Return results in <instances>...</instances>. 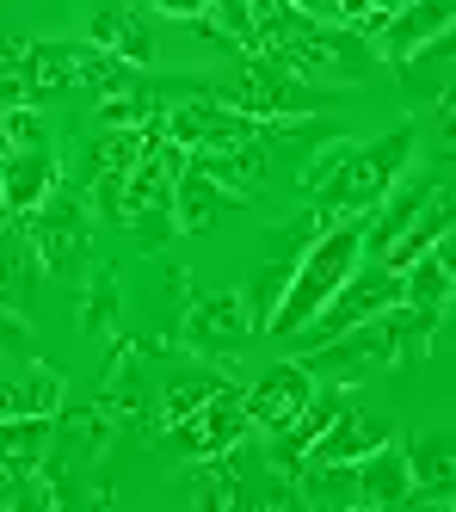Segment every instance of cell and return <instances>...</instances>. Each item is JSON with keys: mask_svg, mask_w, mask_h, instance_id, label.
<instances>
[{"mask_svg": "<svg viewBox=\"0 0 456 512\" xmlns=\"http://www.w3.org/2000/svg\"><path fill=\"white\" fill-rule=\"evenodd\" d=\"M420 494H413V463L401 445H376L358 457V506H413Z\"/></svg>", "mask_w": 456, "mask_h": 512, "instance_id": "obj_13", "label": "cell"}, {"mask_svg": "<svg viewBox=\"0 0 456 512\" xmlns=\"http://www.w3.org/2000/svg\"><path fill=\"white\" fill-rule=\"evenodd\" d=\"M155 136L161 124H130V130H105L99 136V149L87 161V198L105 210V216H118L124 223V192H130V173L142 167V155L155 149Z\"/></svg>", "mask_w": 456, "mask_h": 512, "instance_id": "obj_7", "label": "cell"}, {"mask_svg": "<svg viewBox=\"0 0 456 512\" xmlns=\"http://www.w3.org/2000/svg\"><path fill=\"white\" fill-rule=\"evenodd\" d=\"M216 389H222L216 377H185V383H167V426H173V420H185V414H192L204 395H216Z\"/></svg>", "mask_w": 456, "mask_h": 512, "instance_id": "obj_24", "label": "cell"}, {"mask_svg": "<svg viewBox=\"0 0 456 512\" xmlns=\"http://www.w3.org/2000/svg\"><path fill=\"white\" fill-rule=\"evenodd\" d=\"M438 142H444V149H456V81L438 87Z\"/></svg>", "mask_w": 456, "mask_h": 512, "instance_id": "obj_27", "label": "cell"}, {"mask_svg": "<svg viewBox=\"0 0 456 512\" xmlns=\"http://www.w3.org/2000/svg\"><path fill=\"white\" fill-rule=\"evenodd\" d=\"M56 179H62V167H56V149H50V142H44V149H13V155H0V198H7L13 216H31L37 204L56 192Z\"/></svg>", "mask_w": 456, "mask_h": 512, "instance_id": "obj_12", "label": "cell"}, {"mask_svg": "<svg viewBox=\"0 0 456 512\" xmlns=\"http://www.w3.org/2000/svg\"><path fill=\"white\" fill-rule=\"evenodd\" d=\"M204 93H210L216 105H228V112L253 118V124H290V118L321 112L315 81L290 75V68H278L272 56H247V68H241L235 81H216V87H204Z\"/></svg>", "mask_w": 456, "mask_h": 512, "instance_id": "obj_3", "label": "cell"}, {"mask_svg": "<svg viewBox=\"0 0 456 512\" xmlns=\"http://www.w3.org/2000/svg\"><path fill=\"white\" fill-rule=\"evenodd\" d=\"M407 463H413V506H426V500H438V506H456V438L450 432H432V438H420V445H407Z\"/></svg>", "mask_w": 456, "mask_h": 512, "instance_id": "obj_14", "label": "cell"}, {"mask_svg": "<svg viewBox=\"0 0 456 512\" xmlns=\"http://www.w3.org/2000/svg\"><path fill=\"white\" fill-rule=\"evenodd\" d=\"M401 297H407V284H401V272L395 266H358L346 284H339V297L302 327L296 340H309V346H327V340H339L346 327H358V321H383L389 309H401Z\"/></svg>", "mask_w": 456, "mask_h": 512, "instance_id": "obj_4", "label": "cell"}, {"mask_svg": "<svg viewBox=\"0 0 456 512\" xmlns=\"http://www.w3.org/2000/svg\"><path fill=\"white\" fill-rule=\"evenodd\" d=\"M210 19H216V38H228L241 56H259V25L247 0H210Z\"/></svg>", "mask_w": 456, "mask_h": 512, "instance_id": "obj_23", "label": "cell"}, {"mask_svg": "<svg viewBox=\"0 0 456 512\" xmlns=\"http://www.w3.org/2000/svg\"><path fill=\"white\" fill-rule=\"evenodd\" d=\"M370 7H376V0H333L339 25H364V19H370Z\"/></svg>", "mask_w": 456, "mask_h": 512, "instance_id": "obj_29", "label": "cell"}, {"mask_svg": "<svg viewBox=\"0 0 456 512\" xmlns=\"http://www.w3.org/2000/svg\"><path fill=\"white\" fill-rule=\"evenodd\" d=\"M68 87H81L74 44H25V99H56Z\"/></svg>", "mask_w": 456, "mask_h": 512, "instance_id": "obj_17", "label": "cell"}, {"mask_svg": "<svg viewBox=\"0 0 456 512\" xmlns=\"http://www.w3.org/2000/svg\"><path fill=\"white\" fill-rule=\"evenodd\" d=\"M395 7H407V0H376V13H395Z\"/></svg>", "mask_w": 456, "mask_h": 512, "instance_id": "obj_31", "label": "cell"}, {"mask_svg": "<svg viewBox=\"0 0 456 512\" xmlns=\"http://www.w3.org/2000/svg\"><path fill=\"white\" fill-rule=\"evenodd\" d=\"M93 44L111 50V56H124L130 68L155 62V31H148L130 7H105V13H93Z\"/></svg>", "mask_w": 456, "mask_h": 512, "instance_id": "obj_18", "label": "cell"}, {"mask_svg": "<svg viewBox=\"0 0 456 512\" xmlns=\"http://www.w3.org/2000/svg\"><path fill=\"white\" fill-rule=\"evenodd\" d=\"M309 401H315V371L309 364H272V371L247 389V414H253L259 432H284Z\"/></svg>", "mask_w": 456, "mask_h": 512, "instance_id": "obj_9", "label": "cell"}, {"mask_svg": "<svg viewBox=\"0 0 456 512\" xmlns=\"http://www.w3.org/2000/svg\"><path fill=\"white\" fill-rule=\"evenodd\" d=\"M50 451V414H13L0 420V482H19Z\"/></svg>", "mask_w": 456, "mask_h": 512, "instance_id": "obj_15", "label": "cell"}, {"mask_svg": "<svg viewBox=\"0 0 456 512\" xmlns=\"http://www.w3.org/2000/svg\"><path fill=\"white\" fill-rule=\"evenodd\" d=\"M25 235H31L37 266H44V272H56V278L81 272V253H87V192L56 179V192L25 216Z\"/></svg>", "mask_w": 456, "mask_h": 512, "instance_id": "obj_5", "label": "cell"}, {"mask_svg": "<svg viewBox=\"0 0 456 512\" xmlns=\"http://www.w3.org/2000/svg\"><path fill=\"white\" fill-rule=\"evenodd\" d=\"M56 395H62L56 371H31L19 383H0V420H13V414H56Z\"/></svg>", "mask_w": 456, "mask_h": 512, "instance_id": "obj_21", "label": "cell"}, {"mask_svg": "<svg viewBox=\"0 0 456 512\" xmlns=\"http://www.w3.org/2000/svg\"><path fill=\"white\" fill-rule=\"evenodd\" d=\"M296 488H302V506L346 512V506H358V463H321V457H309V463L296 469Z\"/></svg>", "mask_w": 456, "mask_h": 512, "instance_id": "obj_20", "label": "cell"}, {"mask_svg": "<svg viewBox=\"0 0 456 512\" xmlns=\"http://www.w3.org/2000/svg\"><path fill=\"white\" fill-rule=\"evenodd\" d=\"M296 13H309V19H321V25H339V13H333V0H290Z\"/></svg>", "mask_w": 456, "mask_h": 512, "instance_id": "obj_30", "label": "cell"}, {"mask_svg": "<svg viewBox=\"0 0 456 512\" xmlns=\"http://www.w3.org/2000/svg\"><path fill=\"white\" fill-rule=\"evenodd\" d=\"M383 438H389L383 420H364L358 408H346V414H339V420L315 438V451H309V457H321V463H358L364 451L383 445Z\"/></svg>", "mask_w": 456, "mask_h": 512, "instance_id": "obj_19", "label": "cell"}, {"mask_svg": "<svg viewBox=\"0 0 456 512\" xmlns=\"http://www.w3.org/2000/svg\"><path fill=\"white\" fill-rule=\"evenodd\" d=\"M444 31H456V0H407V7L383 13V25H376V50H383L389 62H407L413 50H426L432 38H444Z\"/></svg>", "mask_w": 456, "mask_h": 512, "instance_id": "obj_10", "label": "cell"}, {"mask_svg": "<svg viewBox=\"0 0 456 512\" xmlns=\"http://www.w3.org/2000/svg\"><path fill=\"white\" fill-rule=\"evenodd\" d=\"M31 334H25V321H19V303H0V352H19Z\"/></svg>", "mask_w": 456, "mask_h": 512, "instance_id": "obj_26", "label": "cell"}, {"mask_svg": "<svg viewBox=\"0 0 456 512\" xmlns=\"http://www.w3.org/2000/svg\"><path fill=\"white\" fill-rule=\"evenodd\" d=\"M247 334H253V315H247V303L235 290H204L179 321L185 352H204V358H235Z\"/></svg>", "mask_w": 456, "mask_h": 512, "instance_id": "obj_8", "label": "cell"}, {"mask_svg": "<svg viewBox=\"0 0 456 512\" xmlns=\"http://www.w3.org/2000/svg\"><path fill=\"white\" fill-rule=\"evenodd\" d=\"M0 210H7V198H0Z\"/></svg>", "mask_w": 456, "mask_h": 512, "instance_id": "obj_32", "label": "cell"}, {"mask_svg": "<svg viewBox=\"0 0 456 512\" xmlns=\"http://www.w3.org/2000/svg\"><path fill=\"white\" fill-rule=\"evenodd\" d=\"M44 142H50V124L37 118V105H0V155L44 149Z\"/></svg>", "mask_w": 456, "mask_h": 512, "instance_id": "obj_22", "label": "cell"}, {"mask_svg": "<svg viewBox=\"0 0 456 512\" xmlns=\"http://www.w3.org/2000/svg\"><path fill=\"white\" fill-rule=\"evenodd\" d=\"M346 408H352V389H346V383H333L327 395L315 389V401H309V408H302V414H296L284 432H272V463H278L284 475H296L302 463H309L315 438H321V432H327L339 414H346Z\"/></svg>", "mask_w": 456, "mask_h": 512, "instance_id": "obj_11", "label": "cell"}, {"mask_svg": "<svg viewBox=\"0 0 456 512\" xmlns=\"http://www.w3.org/2000/svg\"><path fill=\"white\" fill-rule=\"evenodd\" d=\"M228 198H235V192H228L216 173H204V167L192 161V167L179 173V186H173V223H179L185 235H198V229L216 223V210H222Z\"/></svg>", "mask_w": 456, "mask_h": 512, "instance_id": "obj_16", "label": "cell"}, {"mask_svg": "<svg viewBox=\"0 0 456 512\" xmlns=\"http://www.w3.org/2000/svg\"><path fill=\"white\" fill-rule=\"evenodd\" d=\"M142 7H155L161 19H185V25L210 19V0H142Z\"/></svg>", "mask_w": 456, "mask_h": 512, "instance_id": "obj_25", "label": "cell"}, {"mask_svg": "<svg viewBox=\"0 0 456 512\" xmlns=\"http://www.w3.org/2000/svg\"><path fill=\"white\" fill-rule=\"evenodd\" d=\"M364 260V216H339V223H327L309 247H302V260L290 272V290H284V303L272 309V327L265 334H302L333 297H339V284H346Z\"/></svg>", "mask_w": 456, "mask_h": 512, "instance_id": "obj_2", "label": "cell"}, {"mask_svg": "<svg viewBox=\"0 0 456 512\" xmlns=\"http://www.w3.org/2000/svg\"><path fill=\"white\" fill-rule=\"evenodd\" d=\"M253 432V414H247V389L222 383L216 395H204L185 420H173V451L185 463H210V457H228Z\"/></svg>", "mask_w": 456, "mask_h": 512, "instance_id": "obj_6", "label": "cell"}, {"mask_svg": "<svg viewBox=\"0 0 456 512\" xmlns=\"http://www.w3.org/2000/svg\"><path fill=\"white\" fill-rule=\"evenodd\" d=\"M413 124L389 130L364 142V149H352V142H333L327 161L315 167V186H321V204H315V223H339V216H370L376 204H383L395 192V179L413 167Z\"/></svg>", "mask_w": 456, "mask_h": 512, "instance_id": "obj_1", "label": "cell"}, {"mask_svg": "<svg viewBox=\"0 0 456 512\" xmlns=\"http://www.w3.org/2000/svg\"><path fill=\"white\" fill-rule=\"evenodd\" d=\"M87 327H93V334H105V327H111V278H93V309H87Z\"/></svg>", "mask_w": 456, "mask_h": 512, "instance_id": "obj_28", "label": "cell"}]
</instances>
